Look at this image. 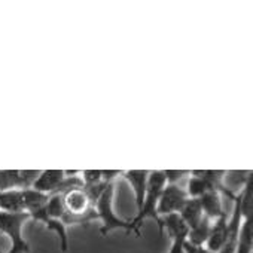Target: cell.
<instances>
[{"mask_svg":"<svg viewBox=\"0 0 253 253\" xmlns=\"http://www.w3.org/2000/svg\"><path fill=\"white\" fill-rule=\"evenodd\" d=\"M198 200H200V204L203 207L204 214L210 220L217 219L225 211V209H223V192L219 189H211L207 194H204L203 197H200Z\"/></svg>","mask_w":253,"mask_h":253,"instance_id":"11","label":"cell"},{"mask_svg":"<svg viewBox=\"0 0 253 253\" xmlns=\"http://www.w3.org/2000/svg\"><path fill=\"white\" fill-rule=\"evenodd\" d=\"M188 192L185 189V185H177V183H166L160 201H158V216H167V214H179L180 210L183 209L185 203L188 201Z\"/></svg>","mask_w":253,"mask_h":253,"instance_id":"4","label":"cell"},{"mask_svg":"<svg viewBox=\"0 0 253 253\" xmlns=\"http://www.w3.org/2000/svg\"><path fill=\"white\" fill-rule=\"evenodd\" d=\"M211 222L207 216H204L198 225H195L194 228L189 229L188 232V243L191 244H195V246H204L207 238H209V234H210V226H211Z\"/></svg>","mask_w":253,"mask_h":253,"instance_id":"14","label":"cell"},{"mask_svg":"<svg viewBox=\"0 0 253 253\" xmlns=\"http://www.w3.org/2000/svg\"><path fill=\"white\" fill-rule=\"evenodd\" d=\"M79 176L82 179V183L85 186H94L100 183H109L104 180V173L103 170H84L79 171Z\"/></svg>","mask_w":253,"mask_h":253,"instance_id":"15","label":"cell"},{"mask_svg":"<svg viewBox=\"0 0 253 253\" xmlns=\"http://www.w3.org/2000/svg\"><path fill=\"white\" fill-rule=\"evenodd\" d=\"M228 220H229V214L225 210L217 219H214L211 222L210 234H209V238L204 244L209 250L219 253L220 249L223 247L225 240H226V232H228Z\"/></svg>","mask_w":253,"mask_h":253,"instance_id":"8","label":"cell"},{"mask_svg":"<svg viewBox=\"0 0 253 253\" xmlns=\"http://www.w3.org/2000/svg\"><path fill=\"white\" fill-rule=\"evenodd\" d=\"M161 219H163L164 229L167 231L171 240L169 253H185V244L188 241V232H189V228L186 226V223L176 213L163 216Z\"/></svg>","mask_w":253,"mask_h":253,"instance_id":"5","label":"cell"},{"mask_svg":"<svg viewBox=\"0 0 253 253\" xmlns=\"http://www.w3.org/2000/svg\"><path fill=\"white\" fill-rule=\"evenodd\" d=\"M39 173V170H0V192L29 189Z\"/></svg>","mask_w":253,"mask_h":253,"instance_id":"6","label":"cell"},{"mask_svg":"<svg viewBox=\"0 0 253 253\" xmlns=\"http://www.w3.org/2000/svg\"><path fill=\"white\" fill-rule=\"evenodd\" d=\"M167 183H177L180 185V182L183 179L189 177V170H163Z\"/></svg>","mask_w":253,"mask_h":253,"instance_id":"16","label":"cell"},{"mask_svg":"<svg viewBox=\"0 0 253 253\" xmlns=\"http://www.w3.org/2000/svg\"><path fill=\"white\" fill-rule=\"evenodd\" d=\"M113 200H115V182H110L106 185L104 191L100 194V197L95 201V211L98 216V220L101 222L100 234L106 237L109 232L115 229H124L126 232H133L131 229V220L121 219L113 211Z\"/></svg>","mask_w":253,"mask_h":253,"instance_id":"2","label":"cell"},{"mask_svg":"<svg viewBox=\"0 0 253 253\" xmlns=\"http://www.w3.org/2000/svg\"><path fill=\"white\" fill-rule=\"evenodd\" d=\"M30 220L29 213H8L0 211V234L11 240V253H29L30 246L24 240L23 228Z\"/></svg>","mask_w":253,"mask_h":253,"instance_id":"3","label":"cell"},{"mask_svg":"<svg viewBox=\"0 0 253 253\" xmlns=\"http://www.w3.org/2000/svg\"><path fill=\"white\" fill-rule=\"evenodd\" d=\"M185 253H214L211 250H209L206 246H195L186 241L185 244Z\"/></svg>","mask_w":253,"mask_h":253,"instance_id":"17","label":"cell"},{"mask_svg":"<svg viewBox=\"0 0 253 253\" xmlns=\"http://www.w3.org/2000/svg\"><path fill=\"white\" fill-rule=\"evenodd\" d=\"M167 180L164 176L163 170H154L149 171V177H148V186H146V195L143 200V204L140 207V210L137 211L136 217L131 219V229L133 232H136L137 237H142V225L146 219H152L160 229V234L163 235L164 232V225H163V219L158 216L157 207H158V201L161 197V192L166 186Z\"/></svg>","mask_w":253,"mask_h":253,"instance_id":"1","label":"cell"},{"mask_svg":"<svg viewBox=\"0 0 253 253\" xmlns=\"http://www.w3.org/2000/svg\"><path fill=\"white\" fill-rule=\"evenodd\" d=\"M64 180H66L64 170H43L38 174L36 180L32 185V189L49 195L57 192Z\"/></svg>","mask_w":253,"mask_h":253,"instance_id":"7","label":"cell"},{"mask_svg":"<svg viewBox=\"0 0 253 253\" xmlns=\"http://www.w3.org/2000/svg\"><path fill=\"white\" fill-rule=\"evenodd\" d=\"M122 176L128 180L134 191V200H136V207L137 211L140 210L145 195H146V186H148V177H149V170H130L124 171Z\"/></svg>","mask_w":253,"mask_h":253,"instance_id":"9","label":"cell"},{"mask_svg":"<svg viewBox=\"0 0 253 253\" xmlns=\"http://www.w3.org/2000/svg\"><path fill=\"white\" fill-rule=\"evenodd\" d=\"M179 216L182 217V220L186 223V226L191 229L195 225L200 223V220L206 216L203 211V207L200 204L198 198H188V201L185 203L183 209L180 210Z\"/></svg>","mask_w":253,"mask_h":253,"instance_id":"13","label":"cell"},{"mask_svg":"<svg viewBox=\"0 0 253 253\" xmlns=\"http://www.w3.org/2000/svg\"><path fill=\"white\" fill-rule=\"evenodd\" d=\"M243 220L240 225L235 253H253V216L252 210L249 213H243Z\"/></svg>","mask_w":253,"mask_h":253,"instance_id":"10","label":"cell"},{"mask_svg":"<svg viewBox=\"0 0 253 253\" xmlns=\"http://www.w3.org/2000/svg\"><path fill=\"white\" fill-rule=\"evenodd\" d=\"M0 253H11V252H9V250H8V252H3V250H0Z\"/></svg>","mask_w":253,"mask_h":253,"instance_id":"18","label":"cell"},{"mask_svg":"<svg viewBox=\"0 0 253 253\" xmlns=\"http://www.w3.org/2000/svg\"><path fill=\"white\" fill-rule=\"evenodd\" d=\"M0 211L26 213L24 189H12L6 192H0Z\"/></svg>","mask_w":253,"mask_h":253,"instance_id":"12","label":"cell"}]
</instances>
